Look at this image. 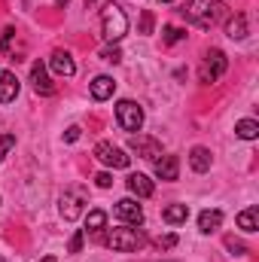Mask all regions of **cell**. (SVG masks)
<instances>
[{
	"mask_svg": "<svg viewBox=\"0 0 259 262\" xmlns=\"http://www.w3.org/2000/svg\"><path fill=\"white\" fill-rule=\"evenodd\" d=\"M180 12L186 15V21H192L198 28H210L220 18H226V3L223 0H186Z\"/></svg>",
	"mask_w": 259,
	"mask_h": 262,
	"instance_id": "cell-1",
	"label": "cell"
},
{
	"mask_svg": "<svg viewBox=\"0 0 259 262\" xmlns=\"http://www.w3.org/2000/svg\"><path fill=\"white\" fill-rule=\"evenodd\" d=\"M101 34L107 43H119L128 34V15L119 3H107L101 9Z\"/></svg>",
	"mask_w": 259,
	"mask_h": 262,
	"instance_id": "cell-2",
	"label": "cell"
},
{
	"mask_svg": "<svg viewBox=\"0 0 259 262\" xmlns=\"http://www.w3.org/2000/svg\"><path fill=\"white\" fill-rule=\"evenodd\" d=\"M104 244L110 250H119V253H131V250H140L146 244L143 232L140 229H131V226H122V229H110V235L104 238Z\"/></svg>",
	"mask_w": 259,
	"mask_h": 262,
	"instance_id": "cell-3",
	"label": "cell"
},
{
	"mask_svg": "<svg viewBox=\"0 0 259 262\" xmlns=\"http://www.w3.org/2000/svg\"><path fill=\"white\" fill-rule=\"evenodd\" d=\"M226 67H229V58H226L220 49H210V52L204 55L201 67H198V79H201L204 85H210V82H217V79L226 73Z\"/></svg>",
	"mask_w": 259,
	"mask_h": 262,
	"instance_id": "cell-4",
	"label": "cell"
},
{
	"mask_svg": "<svg viewBox=\"0 0 259 262\" xmlns=\"http://www.w3.org/2000/svg\"><path fill=\"white\" fill-rule=\"evenodd\" d=\"M95 159L101 162V165H107V168H128L131 156L125 149H119L116 143H110V140H101L98 146H95Z\"/></svg>",
	"mask_w": 259,
	"mask_h": 262,
	"instance_id": "cell-5",
	"label": "cell"
},
{
	"mask_svg": "<svg viewBox=\"0 0 259 262\" xmlns=\"http://www.w3.org/2000/svg\"><path fill=\"white\" fill-rule=\"evenodd\" d=\"M116 122H119V128L122 131H140L143 125V110H140V104H134V101H119L116 104Z\"/></svg>",
	"mask_w": 259,
	"mask_h": 262,
	"instance_id": "cell-6",
	"label": "cell"
},
{
	"mask_svg": "<svg viewBox=\"0 0 259 262\" xmlns=\"http://www.w3.org/2000/svg\"><path fill=\"white\" fill-rule=\"evenodd\" d=\"M82 204H85V192H82L79 186L67 189L64 195H61V204H58V207H61V216L70 220V223L79 220V216H82Z\"/></svg>",
	"mask_w": 259,
	"mask_h": 262,
	"instance_id": "cell-7",
	"label": "cell"
},
{
	"mask_svg": "<svg viewBox=\"0 0 259 262\" xmlns=\"http://www.w3.org/2000/svg\"><path fill=\"white\" fill-rule=\"evenodd\" d=\"M128 146L140 156V159H149V162H156V159L162 156V143H159L156 137H146V134H131Z\"/></svg>",
	"mask_w": 259,
	"mask_h": 262,
	"instance_id": "cell-8",
	"label": "cell"
},
{
	"mask_svg": "<svg viewBox=\"0 0 259 262\" xmlns=\"http://www.w3.org/2000/svg\"><path fill=\"white\" fill-rule=\"evenodd\" d=\"M116 216L128 226H140L143 223V207L134 198H122V201H116Z\"/></svg>",
	"mask_w": 259,
	"mask_h": 262,
	"instance_id": "cell-9",
	"label": "cell"
},
{
	"mask_svg": "<svg viewBox=\"0 0 259 262\" xmlns=\"http://www.w3.org/2000/svg\"><path fill=\"white\" fill-rule=\"evenodd\" d=\"M31 82H34V92L37 95H43V98L55 95V85L49 82V73H46V64L43 61H34L31 64Z\"/></svg>",
	"mask_w": 259,
	"mask_h": 262,
	"instance_id": "cell-10",
	"label": "cell"
},
{
	"mask_svg": "<svg viewBox=\"0 0 259 262\" xmlns=\"http://www.w3.org/2000/svg\"><path fill=\"white\" fill-rule=\"evenodd\" d=\"M156 177L159 180H177L180 177V159L177 156H159L156 159Z\"/></svg>",
	"mask_w": 259,
	"mask_h": 262,
	"instance_id": "cell-11",
	"label": "cell"
},
{
	"mask_svg": "<svg viewBox=\"0 0 259 262\" xmlns=\"http://www.w3.org/2000/svg\"><path fill=\"white\" fill-rule=\"evenodd\" d=\"M49 67H52L58 76H73V73H76V64H73L70 52H64V49H55V52H52V58H49Z\"/></svg>",
	"mask_w": 259,
	"mask_h": 262,
	"instance_id": "cell-12",
	"label": "cell"
},
{
	"mask_svg": "<svg viewBox=\"0 0 259 262\" xmlns=\"http://www.w3.org/2000/svg\"><path fill=\"white\" fill-rule=\"evenodd\" d=\"M89 92H92V98H95V101H107V98H113L116 82H113V76H95V79H92V85H89Z\"/></svg>",
	"mask_w": 259,
	"mask_h": 262,
	"instance_id": "cell-13",
	"label": "cell"
},
{
	"mask_svg": "<svg viewBox=\"0 0 259 262\" xmlns=\"http://www.w3.org/2000/svg\"><path fill=\"white\" fill-rule=\"evenodd\" d=\"M15 95H18V79H15V73H12V70H0V104L15 101Z\"/></svg>",
	"mask_w": 259,
	"mask_h": 262,
	"instance_id": "cell-14",
	"label": "cell"
},
{
	"mask_svg": "<svg viewBox=\"0 0 259 262\" xmlns=\"http://www.w3.org/2000/svg\"><path fill=\"white\" fill-rule=\"evenodd\" d=\"M128 189H131V195H137V198H149L153 192H156V186H153V180L146 177V174H128Z\"/></svg>",
	"mask_w": 259,
	"mask_h": 262,
	"instance_id": "cell-15",
	"label": "cell"
},
{
	"mask_svg": "<svg viewBox=\"0 0 259 262\" xmlns=\"http://www.w3.org/2000/svg\"><path fill=\"white\" fill-rule=\"evenodd\" d=\"M162 220L171 223V226H180V223L189 220V207H186V204H168V207L162 210Z\"/></svg>",
	"mask_w": 259,
	"mask_h": 262,
	"instance_id": "cell-16",
	"label": "cell"
},
{
	"mask_svg": "<svg viewBox=\"0 0 259 262\" xmlns=\"http://www.w3.org/2000/svg\"><path fill=\"white\" fill-rule=\"evenodd\" d=\"M210 149H204V146H195L192 152H189V165H192V171L198 174H204V171H210Z\"/></svg>",
	"mask_w": 259,
	"mask_h": 262,
	"instance_id": "cell-17",
	"label": "cell"
},
{
	"mask_svg": "<svg viewBox=\"0 0 259 262\" xmlns=\"http://www.w3.org/2000/svg\"><path fill=\"white\" fill-rule=\"evenodd\" d=\"M226 34H229L232 40H244V37H247V15L235 12V15L229 18V25H226Z\"/></svg>",
	"mask_w": 259,
	"mask_h": 262,
	"instance_id": "cell-18",
	"label": "cell"
},
{
	"mask_svg": "<svg viewBox=\"0 0 259 262\" xmlns=\"http://www.w3.org/2000/svg\"><path fill=\"white\" fill-rule=\"evenodd\" d=\"M220 226H223V213H220V210H204V213L198 216V229H201L204 235L217 232Z\"/></svg>",
	"mask_w": 259,
	"mask_h": 262,
	"instance_id": "cell-19",
	"label": "cell"
},
{
	"mask_svg": "<svg viewBox=\"0 0 259 262\" xmlns=\"http://www.w3.org/2000/svg\"><path fill=\"white\" fill-rule=\"evenodd\" d=\"M238 226H241L244 232H256V229H259V210H256V207L241 210V213H238Z\"/></svg>",
	"mask_w": 259,
	"mask_h": 262,
	"instance_id": "cell-20",
	"label": "cell"
},
{
	"mask_svg": "<svg viewBox=\"0 0 259 262\" xmlns=\"http://www.w3.org/2000/svg\"><path fill=\"white\" fill-rule=\"evenodd\" d=\"M235 134H238L241 140H256L259 137V122L256 119H241V122L235 125Z\"/></svg>",
	"mask_w": 259,
	"mask_h": 262,
	"instance_id": "cell-21",
	"label": "cell"
},
{
	"mask_svg": "<svg viewBox=\"0 0 259 262\" xmlns=\"http://www.w3.org/2000/svg\"><path fill=\"white\" fill-rule=\"evenodd\" d=\"M104 226H107V213H104V210H92V213L85 216V229H82V232H92V235H98Z\"/></svg>",
	"mask_w": 259,
	"mask_h": 262,
	"instance_id": "cell-22",
	"label": "cell"
},
{
	"mask_svg": "<svg viewBox=\"0 0 259 262\" xmlns=\"http://www.w3.org/2000/svg\"><path fill=\"white\" fill-rule=\"evenodd\" d=\"M162 37H165V43H168V46H174V43H180V40L186 37V31H180V28H174V25H168V28L162 31Z\"/></svg>",
	"mask_w": 259,
	"mask_h": 262,
	"instance_id": "cell-23",
	"label": "cell"
},
{
	"mask_svg": "<svg viewBox=\"0 0 259 262\" xmlns=\"http://www.w3.org/2000/svg\"><path fill=\"white\" fill-rule=\"evenodd\" d=\"M101 58L107 64H119L122 61V52H119V46H107V49H101Z\"/></svg>",
	"mask_w": 259,
	"mask_h": 262,
	"instance_id": "cell-24",
	"label": "cell"
},
{
	"mask_svg": "<svg viewBox=\"0 0 259 262\" xmlns=\"http://www.w3.org/2000/svg\"><path fill=\"white\" fill-rule=\"evenodd\" d=\"M12 146H15V137H12V134H3V131H0V162H3V156H6V152H9Z\"/></svg>",
	"mask_w": 259,
	"mask_h": 262,
	"instance_id": "cell-25",
	"label": "cell"
},
{
	"mask_svg": "<svg viewBox=\"0 0 259 262\" xmlns=\"http://www.w3.org/2000/svg\"><path fill=\"white\" fill-rule=\"evenodd\" d=\"M82 238H85V232H76V235L70 238V244H67V253H79V250H82Z\"/></svg>",
	"mask_w": 259,
	"mask_h": 262,
	"instance_id": "cell-26",
	"label": "cell"
},
{
	"mask_svg": "<svg viewBox=\"0 0 259 262\" xmlns=\"http://www.w3.org/2000/svg\"><path fill=\"white\" fill-rule=\"evenodd\" d=\"M140 34H153V12L149 9L140 15Z\"/></svg>",
	"mask_w": 259,
	"mask_h": 262,
	"instance_id": "cell-27",
	"label": "cell"
},
{
	"mask_svg": "<svg viewBox=\"0 0 259 262\" xmlns=\"http://www.w3.org/2000/svg\"><path fill=\"white\" fill-rule=\"evenodd\" d=\"M226 247H229L235 256H244V253H247V247H244L241 241H235V238H226Z\"/></svg>",
	"mask_w": 259,
	"mask_h": 262,
	"instance_id": "cell-28",
	"label": "cell"
},
{
	"mask_svg": "<svg viewBox=\"0 0 259 262\" xmlns=\"http://www.w3.org/2000/svg\"><path fill=\"white\" fill-rule=\"evenodd\" d=\"M95 183H98V186H101V189H110V186H113V177H110V174H107V171H101V174H98V177H95Z\"/></svg>",
	"mask_w": 259,
	"mask_h": 262,
	"instance_id": "cell-29",
	"label": "cell"
},
{
	"mask_svg": "<svg viewBox=\"0 0 259 262\" xmlns=\"http://www.w3.org/2000/svg\"><path fill=\"white\" fill-rule=\"evenodd\" d=\"M174 244H177V235H165V238H159V247H162V250H171Z\"/></svg>",
	"mask_w": 259,
	"mask_h": 262,
	"instance_id": "cell-30",
	"label": "cell"
},
{
	"mask_svg": "<svg viewBox=\"0 0 259 262\" xmlns=\"http://www.w3.org/2000/svg\"><path fill=\"white\" fill-rule=\"evenodd\" d=\"M76 137H79V128H76V125H73V128H67L64 140H70V143H73V140H76Z\"/></svg>",
	"mask_w": 259,
	"mask_h": 262,
	"instance_id": "cell-31",
	"label": "cell"
},
{
	"mask_svg": "<svg viewBox=\"0 0 259 262\" xmlns=\"http://www.w3.org/2000/svg\"><path fill=\"white\" fill-rule=\"evenodd\" d=\"M40 262H58V259H55V256H43Z\"/></svg>",
	"mask_w": 259,
	"mask_h": 262,
	"instance_id": "cell-32",
	"label": "cell"
},
{
	"mask_svg": "<svg viewBox=\"0 0 259 262\" xmlns=\"http://www.w3.org/2000/svg\"><path fill=\"white\" fill-rule=\"evenodd\" d=\"M58 3H61V6H67V0H58Z\"/></svg>",
	"mask_w": 259,
	"mask_h": 262,
	"instance_id": "cell-33",
	"label": "cell"
},
{
	"mask_svg": "<svg viewBox=\"0 0 259 262\" xmlns=\"http://www.w3.org/2000/svg\"><path fill=\"white\" fill-rule=\"evenodd\" d=\"M159 3H171V0H159Z\"/></svg>",
	"mask_w": 259,
	"mask_h": 262,
	"instance_id": "cell-34",
	"label": "cell"
},
{
	"mask_svg": "<svg viewBox=\"0 0 259 262\" xmlns=\"http://www.w3.org/2000/svg\"><path fill=\"white\" fill-rule=\"evenodd\" d=\"M85 3H95V0H85Z\"/></svg>",
	"mask_w": 259,
	"mask_h": 262,
	"instance_id": "cell-35",
	"label": "cell"
},
{
	"mask_svg": "<svg viewBox=\"0 0 259 262\" xmlns=\"http://www.w3.org/2000/svg\"><path fill=\"white\" fill-rule=\"evenodd\" d=\"M0 262H6V259H3V256H0Z\"/></svg>",
	"mask_w": 259,
	"mask_h": 262,
	"instance_id": "cell-36",
	"label": "cell"
}]
</instances>
